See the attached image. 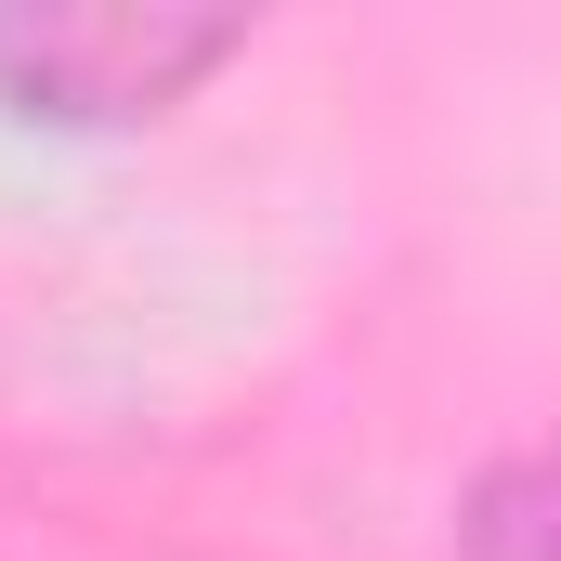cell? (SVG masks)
<instances>
[{
	"instance_id": "1",
	"label": "cell",
	"mask_w": 561,
	"mask_h": 561,
	"mask_svg": "<svg viewBox=\"0 0 561 561\" xmlns=\"http://www.w3.org/2000/svg\"><path fill=\"white\" fill-rule=\"evenodd\" d=\"M222 53H249V13H157V0H53L0 13V105L66 131H131L183 105Z\"/></svg>"
},
{
	"instance_id": "2",
	"label": "cell",
	"mask_w": 561,
	"mask_h": 561,
	"mask_svg": "<svg viewBox=\"0 0 561 561\" xmlns=\"http://www.w3.org/2000/svg\"><path fill=\"white\" fill-rule=\"evenodd\" d=\"M457 561H561V431L496 457L457 510Z\"/></svg>"
}]
</instances>
